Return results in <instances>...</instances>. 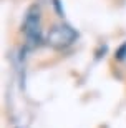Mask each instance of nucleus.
Returning a JSON list of instances; mask_svg holds the SVG:
<instances>
[{"label": "nucleus", "instance_id": "obj_1", "mask_svg": "<svg viewBox=\"0 0 126 128\" xmlns=\"http://www.w3.org/2000/svg\"><path fill=\"white\" fill-rule=\"evenodd\" d=\"M78 38V32H76L71 25L60 22V24L53 25L45 35V42L55 50H65V48L71 47Z\"/></svg>", "mask_w": 126, "mask_h": 128}, {"label": "nucleus", "instance_id": "obj_2", "mask_svg": "<svg viewBox=\"0 0 126 128\" xmlns=\"http://www.w3.org/2000/svg\"><path fill=\"white\" fill-rule=\"evenodd\" d=\"M23 33L28 45H32V47H37L42 42H45V38L42 35V10L37 4L30 5L27 14H25Z\"/></svg>", "mask_w": 126, "mask_h": 128}, {"label": "nucleus", "instance_id": "obj_3", "mask_svg": "<svg viewBox=\"0 0 126 128\" xmlns=\"http://www.w3.org/2000/svg\"><path fill=\"white\" fill-rule=\"evenodd\" d=\"M116 58L118 60H126V42L123 43L121 47L118 48V52H116Z\"/></svg>", "mask_w": 126, "mask_h": 128}]
</instances>
